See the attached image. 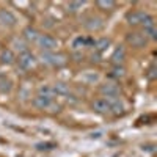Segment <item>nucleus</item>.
Segmentation results:
<instances>
[{"mask_svg":"<svg viewBox=\"0 0 157 157\" xmlns=\"http://www.w3.org/2000/svg\"><path fill=\"white\" fill-rule=\"evenodd\" d=\"M124 58H126V50H124V47H123V46L116 47L115 52H113V55H112L113 64H115V66H121L123 61H124Z\"/></svg>","mask_w":157,"mask_h":157,"instance_id":"obj_11","label":"nucleus"},{"mask_svg":"<svg viewBox=\"0 0 157 157\" xmlns=\"http://www.w3.org/2000/svg\"><path fill=\"white\" fill-rule=\"evenodd\" d=\"M39 96H46V98H54V90H52V85H41L38 90Z\"/></svg>","mask_w":157,"mask_h":157,"instance_id":"obj_17","label":"nucleus"},{"mask_svg":"<svg viewBox=\"0 0 157 157\" xmlns=\"http://www.w3.org/2000/svg\"><path fill=\"white\" fill-rule=\"evenodd\" d=\"M54 148H57L55 143H38L36 145V149H39V151H50Z\"/></svg>","mask_w":157,"mask_h":157,"instance_id":"obj_22","label":"nucleus"},{"mask_svg":"<svg viewBox=\"0 0 157 157\" xmlns=\"http://www.w3.org/2000/svg\"><path fill=\"white\" fill-rule=\"evenodd\" d=\"M83 5H85V2H69L68 3V11L69 13H77L78 10H82Z\"/></svg>","mask_w":157,"mask_h":157,"instance_id":"obj_21","label":"nucleus"},{"mask_svg":"<svg viewBox=\"0 0 157 157\" xmlns=\"http://www.w3.org/2000/svg\"><path fill=\"white\" fill-rule=\"evenodd\" d=\"M96 5H98V8H101L104 11H110L115 8V2H112V0H98Z\"/></svg>","mask_w":157,"mask_h":157,"instance_id":"obj_18","label":"nucleus"},{"mask_svg":"<svg viewBox=\"0 0 157 157\" xmlns=\"http://www.w3.org/2000/svg\"><path fill=\"white\" fill-rule=\"evenodd\" d=\"M41 61L49 66H55V68H61L68 63V57L64 54H55V52H41L39 55Z\"/></svg>","mask_w":157,"mask_h":157,"instance_id":"obj_1","label":"nucleus"},{"mask_svg":"<svg viewBox=\"0 0 157 157\" xmlns=\"http://www.w3.org/2000/svg\"><path fill=\"white\" fill-rule=\"evenodd\" d=\"M13 88V83L10 78H6L5 75H0V93H10Z\"/></svg>","mask_w":157,"mask_h":157,"instance_id":"obj_16","label":"nucleus"},{"mask_svg":"<svg viewBox=\"0 0 157 157\" xmlns=\"http://www.w3.org/2000/svg\"><path fill=\"white\" fill-rule=\"evenodd\" d=\"M91 58H93V61H99V54L96 52V54H93V55H91Z\"/></svg>","mask_w":157,"mask_h":157,"instance_id":"obj_25","label":"nucleus"},{"mask_svg":"<svg viewBox=\"0 0 157 157\" xmlns=\"http://www.w3.org/2000/svg\"><path fill=\"white\" fill-rule=\"evenodd\" d=\"M85 44H86V39H85V38H82V36H78V38H75V39H74L72 47H74V49H80V47H83Z\"/></svg>","mask_w":157,"mask_h":157,"instance_id":"obj_23","label":"nucleus"},{"mask_svg":"<svg viewBox=\"0 0 157 157\" xmlns=\"http://www.w3.org/2000/svg\"><path fill=\"white\" fill-rule=\"evenodd\" d=\"M16 22H17V17L14 16V13L6 8H0V24L6 25V27H14Z\"/></svg>","mask_w":157,"mask_h":157,"instance_id":"obj_6","label":"nucleus"},{"mask_svg":"<svg viewBox=\"0 0 157 157\" xmlns=\"http://www.w3.org/2000/svg\"><path fill=\"white\" fill-rule=\"evenodd\" d=\"M36 43H38L39 47H41L43 52H54L58 47V41L50 35H39Z\"/></svg>","mask_w":157,"mask_h":157,"instance_id":"obj_3","label":"nucleus"},{"mask_svg":"<svg viewBox=\"0 0 157 157\" xmlns=\"http://www.w3.org/2000/svg\"><path fill=\"white\" fill-rule=\"evenodd\" d=\"M52 90H54V94H58V96H68L69 94V85L64 83V82H57L52 85Z\"/></svg>","mask_w":157,"mask_h":157,"instance_id":"obj_12","label":"nucleus"},{"mask_svg":"<svg viewBox=\"0 0 157 157\" xmlns=\"http://www.w3.org/2000/svg\"><path fill=\"white\" fill-rule=\"evenodd\" d=\"M148 78H149V80H154V78H155V66H154V64L148 71Z\"/></svg>","mask_w":157,"mask_h":157,"instance_id":"obj_24","label":"nucleus"},{"mask_svg":"<svg viewBox=\"0 0 157 157\" xmlns=\"http://www.w3.org/2000/svg\"><path fill=\"white\" fill-rule=\"evenodd\" d=\"M99 91L105 98H116L118 94H120V88H118L115 83H104V85H101Z\"/></svg>","mask_w":157,"mask_h":157,"instance_id":"obj_8","label":"nucleus"},{"mask_svg":"<svg viewBox=\"0 0 157 157\" xmlns=\"http://www.w3.org/2000/svg\"><path fill=\"white\" fill-rule=\"evenodd\" d=\"M126 41L132 47H143L146 44V36L143 33H138V32H130L126 36Z\"/></svg>","mask_w":157,"mask_h":157,"instance_id":"obj_5","label":"nucleus"},{"mask_svg":"<svg viewBox=\"0 0 157 157\" xmlns=\"http://www.w3.org/2000/svg\"><path fill=\"white\" fill-rule=\"evenodd\" d=\"M94 46H96V52L101 54V52L107 50L110 47V39L109 38H101V39H98V41L94 43Z\"/></svg>","mask_w":157,"mask_h":157,"instance_id":"obj_15","label":"nucleus"},{"mask_svg":"<svg viewBox=\"0 0 157 157\" xmlns=\"http://www.w3.org/2000/svg\"><path fill=\"white\" fill-rule=\"evenodd\" d=\"M14 60H16V57H14V52L11 49H3L0 52V63L2 64H11Z\"/></svg>","mask_w":157,"mask_h":157,"instance_id":"obj_13","label":"nucleus"},{"mask_svg":"<svg viewBox=\"0 0 157 157\" xmlns=\"http://www.w3.org/2000/svg\"><path fill=\"white\" fill-rule=\"evenodd\" d=\"M143 35L146 36V39H155L157 38V30H155V25H152V27H146L145 30H143Z\"/></svg>","mask_w":157,"mask_h":157,"instance_id":"obj_20","label":"nucleus"},{"mask_svg":"<svg viewBox=\"0 0 157 157\" xmlns=\"http://www.w3.org/2000/svg\"><path fill=\"white\" fill-rule=\"evenodd\" d=\"M124 74H126V71L123 66H113L110 71V77H115V78H121V77H124Z\"/></svg>","mask_w":157,"mask_h":157,"instance_id":"obj_19","label":"nucleus"},{"mask_svg":"<svg viewBox=\"0 0 157 157\" xmlns=\"http://www.w3.org/2000/svg\"><path fill=\"white\" fill-rule=\"evenodd\" d=\"M33 105L39 110H47V112H60V105L54 101V98H46V96H36L33 99Z\"/></svg>","mask_w":157,"mask_h":157,"instance_id":"obj_2","label":"nucleus"},{"mask_svg":"<svg viewBox=\"0 0 157 157\" xmlns=\"http://www.w3.org/2000/svg\"><path fill=\"white\" fill-rule=\"evenodd\" d=\"M93 110L101 113V115H109L110 113V105H109L107 99L105 98H104V99H96L93 102Z\"/></svg>","mask_w":157,"mask_h":157,"instance_id":"obj_9","label":"nucleus"},{"mask_svg":"<svg viewBox=\"0 0 157 157\" xmlns=\"http://www.w3.org/2000/svg\"><path fill=\"white\" fill-rule=\"evenodd\" d=\"M24 38L27 39L29 43H36L38 41V38H39V32L33 27H27L24 30Z\"/></svg>","mask_w":157,"mask_h":157,"instance_id":"obj_14","label":"nucleus"},{"mask_svg":"<svg viewBox=\"0 0 157 157\" xmlns=\"http://www.w3.org/2000/svg\"><path fill=\"white\" fill-rule=\"evenodd\" d=\"M83 27H85V29H88V30H91V32H94V30H99V29H102V27H104V22H102V19H101V17L90 16V17H86V19H85Z\"/></svg>","mask_w":157,"mask_h":157,"instance_id":"obj_7","label":"nucleus"},{"mask_svg":"<svg viewBox=\"0 0 157 157\" xmlns=\"http://www.w3.org/2000/svg\"><path fill=\"white\" fill-rule=\"evenodd\" d=\"M146 14L148 13H145V11H132V13H129V14L126 16V19H127V22L130 25H138V24L143 22V19L146 17Z\"/></svg>","mask_w":157,"mask_h":157,"instance_id":"obj_10","label":"nucleus"},{"mask_svg":"<svg viewBox=\"0 0 157 157\" xmlns=\"http://www.w3.org/2000/svg\"><path fill=\"white\" fill-rule=\"evenodd\" d=\"M17 60V66L24 71H29L32 68H35L36 64V60H35V55L32 54V52H22V54H19V57L16 58Z\"/></svg>","mask_w":157,"mask_h":157,"instance_id":"obj_4","label":"nucleus"}]
</instances>
